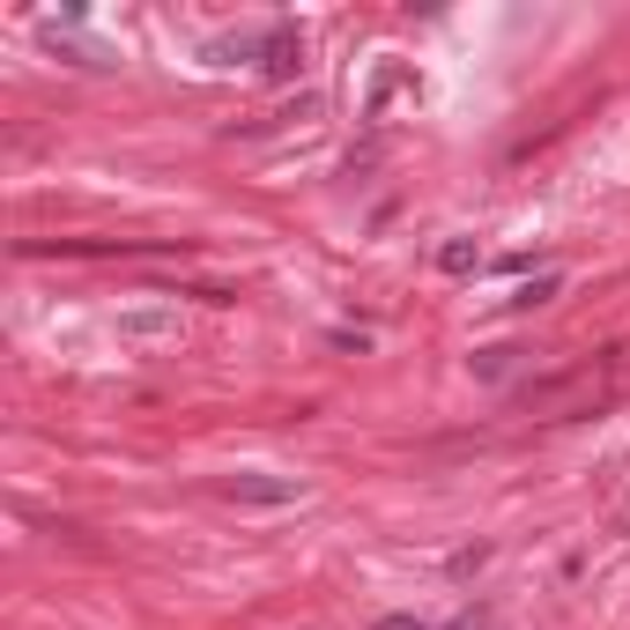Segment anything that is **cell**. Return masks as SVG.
<instances>
[{"label":"cell","mask_w":630,"mask_h":630,"mask_svg":"<svg viewBox=\"0 0 630 630\" xmlns=\"http://www.w3.org/2000/svg\"><path fill=\"white\" fill-rule=\"evenodd\" d=\"M623 393H630V349H608L593 364H564V371H549V379H527V386H519V409L593 415V409H608V401H623Z\"/></svg>","instance_id":"obj_1"},{"label":"cell","mask_w":630,"mask_h":630,"mask_svg":"<svg viewBox=\"0 0 630 630\" xmlns=\"http://www.w3.org/2000/svg\"><path fill=\"white\" fill-rule=\"evenodd\" d=\"M223 497L230 505H304V483L297 475H230Z\"/></svg>","instance_id":"obj_2"},{"label":"cell","mask_w":630,"mask_h":630,"mask_svg":"<svg viewBox=\"0 0 630 630\" xmlns=\"http://www.w3.org/2000/svg\"><path fill=\"white\" fill-rule=\"evenodd\" d=\"M171 334H178L171 304H126L120 312V341H171Z\"/></svg>","instance_id":"obj_3"},{"label":"cell","mask_w":630,"mask_h":630,"mask_svg":"<svg viewBox=\"0 0 630 630\" xmlns=\"http://www.w3.org/2000/svg\"><path fill=\"white\" fill-rule=\"evenodd\" d=\"M297 68H304V38H297V23H275V30H267V60H260V74H267V82H290Z\"/></svg>","instance_id":"obj_4"},{"label":"cell","mask_w":630,"mask_h":630,"mask_svg":"<svg viewBox=\"0 0 630 630\" xmlns=\"http://www.w3.org/2000/svg\"><path fill=\"white\" fill-rule=\"evenodd\" d=\"M216 68H238V60H267V30H238V38H216L208 45Z\"/></svg>","instance_id":"obj_5"},{"label":"cell","mask_w":630,"mask_h":630,"mask_svg":"<svg viewBox=\"0 0 630 630\" xmlns=\"http://www.w3.org/2000/svg\"><path fill=\"white\" fill-rule=\"evenodd\" d=\"M512 364H519V349H475V357H467V371H475L483 386H497V379H512Z\"/></svg>","instance_id":"obj_6"},{"label":"cell","mask_w":630,"mask_h":630,"mask_svg":"<svg viewBox=\"0 0 630 630\" xmlns=\"http://www.w3.org/2000/svg\"><path fill=\"white\" fill-rule=\"evenodd\" d=\"M437 267H445V275H475L483 252H475V238H445V245H437Z\"/></svg>","instance_id":"obj_7"},{"label":"cell","mask_w":630,"mask_h":630,"mask_svg":"<svg viewBox=\"0 0 630 630\" xmlns=\"http://www.w3.org/2000/svg\"><path fill=\"white\" fill-rule=\"evenodd\" d=\"M557 290H564V275H534V282H519V290H512V312H534V304H549Z\"/></svg>","instance_id":"obj_8"},{"label":"cell","mask_w":630,"mask_h":630,"mask_svg":"<svg viewBox=\"0 0 630 630\" xmlns=\"http://www.w3.org/2000/svg\"><path fill=\"white\" fill-rule=\"evenodd\" d=\"M379 630H431L423 616H379Z\"/></svg>","instance_id":"obj_9"}]
</instances>
